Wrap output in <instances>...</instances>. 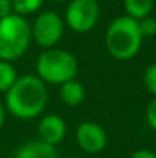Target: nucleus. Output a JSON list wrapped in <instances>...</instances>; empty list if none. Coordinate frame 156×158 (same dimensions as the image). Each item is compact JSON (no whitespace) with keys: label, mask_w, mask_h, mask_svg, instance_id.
<instances>
[{"label":"nucleus","mask_w":156,"mask_h":158,"mask_svg":"<svg viewBox=\"0 0 156 158\" xmlns=\"http://www.w3.org/2000/svg\"><path fill=\"white\" fill-rule=\"evenodd\" d=\"M48 88L37 75L18 77L5 94V109L18 120H34L43 115L48 106Z\"/></svg>","instance_id":"obj_1"},{"label":"nucleus","mask_w":156,"mask_h":158,"mask_svg":"<svg viewBox=\"0 0 156 158\" xmlns=\"http://www.w3.org/2000/svg\"><path fill=\"white\" fill-rule=\"evenodd\" d=\"M144 37L141 35L138 20L129 15H119L113 19L104 35L106 49L115 60L126 61L139 52Z\"/></svg>","instance_id":"obj_2"},{"label":"nucleus","mask_w":156,"mask_h":158,"mask_svg":"<svg viewBox=\"0 0 156 158\" xmlns=\"http://www.w3.org/2000/svg\"><path fill=\"white\" fill-rule=\"evenodd\" d=\"M35 72L43 83L60 86L61 83L77 77L78 61L69 51L55 46L45 49L38 55L35 61Z\"/></svg>","instance_id":"obj_3"},{"label":"nucleus","mask_w":156,"mask_h":158,"mask_svg":"<svg viewBox=\"0 0 156 158\" xmlns=\"http://www.w3.org/2000/svg\"><path fill=\"white\" fill-rule=\"evenodd\" d=\"M31 42V23L26 17L11 14L0 20V60L11 63L18 60Z\"/></svg>","instance_id":"obj_4"},{"label":"nucleus","mask_w":156,"mask_h":158,"mask_svg":"<svg viewBox=\"0 0 156 158\" xmlns=\"http://www.w3.org/2000/svg\"><path fill=\"white\" fill-rule=\"evenodd\" d=\"M98 0H69L64 11V25L77 34L90 32L100 22Z\"/></svg>","instance_id":"obj_5"},{"label":"nucleus","mask_w":156,"mask_h":158,"mask_svg":"<svg viewBox=\"0 0 156 158\" xmlns=\"http://www.w3.org/2000/svg\"><path fill=\"white\" fill-rule=\"evenodd\" d=\"M64 20L55 11H43L31 23V37L43 49L55 48L64 34Z\"/></svg>","instance_id":"obj_6"},{"label":"nucleus","mask_w":156,"mask_h":158,"mask_svg":"<svg viewBox=\"0 0 156 158\" xmlns=\"http://www.w3.org/2000/svg\"><path fill=\"white\" fill-rule=\"evenodd\" d=\"M78 148L86 154H100L107 146V132L97 121H83L75 131Z\"/></svg>","instance_id":"obj_7"},{"label":"nucleus","mask_w":156,"mask_h":158,"mask_svg":"<svg viewBox=\"0 0 156 158\" xmlns=\"http://www.w3.org/2000/svg\"><path fill=\"white\" fill-rule=\"evenodd\" d=\"M37 132H38V140L51 144V146H58L64 137H66V132H67V126H66V121L57 115V114H48V115H43L38 121V126H37Z\"/></svg>","instance_id":"obj_8"},{"label":"nucleus","mask_w":156,"mask_h":158,"mask_svg":"<svg viewBox=\"0 0 156 158\" xmlns=\"http://www.w3.org/2000/svg\"><path fill=\"white\" fill-rule=\"evenodd\" d=\"M12 158H58V151L57 146H51L42 140H32L18 146Z\"/></svg>","instance_id":"obj_9"},{"label":"nucleus","mask_w":156,"mask_h":158,"mask_svg":"<svg viewBox=\"0 0 156 158\" xmlns=\"http://www.w3.org/2000/svg\"><path fill=\"white\" fill-rule=\"evenodd\" d=\"M60 98L66 106L77 107L84 102L86 89L81 81H78L77 78H72L60 85Z\"/></svg>","instance_id":"obj_10"},{"label":"nucleus","mask_w":156,"mask_h":158,"mask_svg":"<svg viewBox=\"0 0 156 158\" xmlns=\"http://www.w3.org/2000/svg\"><path fill=\"white\" fill-rule=\"evenodd\" d=\"M153 6H155V0H124L126 15L138 22L149 17L153 11Z\"/></svg>","instance_id":"obj_11"},{"label":"nucleus","mask_w":156,"mask_h":158,"mask_svg":"<svg viewBox=\"0 0 156 158\" xmlns=\"http://www.w3.org/2000/svg\"><path fill=\"white\" fill-rule=\"evenodd\" d=\"M17 78L18 75L14 64L11 61L0 60V94H6Z\"/></svg>","instance_id":"obj_12"},{"label":"nucleus","mask_w":156,"mask_h":158,"mask_svg":"<svg viewBox=\"0 0 156 158\" xmlns=\"http://www.w3.org/2000/svg\"><path fill=\"white\" fill-rule=\"evenodd\" d=\"M46 0H11L12 3V12L22 17H28L31 14H35L42 9Z\"/></svg>","instance_id":"obj_13"},{"label":"nucleus","mask_w":156,"mask_h":158,"mask_svg":"<svg viewBox=\"0 0 156 158\" xmlns=\"http://www.w3.org/2000/svg\"><path fill=\"white\" fill-rule=\"evenodd\" d=\"M144 86L146 89L156 98V63L150 64L144 72Z\"/></svg>","instance_id":"obj_14"},{"label":"nucleus","mask_w":156,"mask_h":158,"mask_svg":"<svg viewBox=\"0 0 156 158\" xmlns=\"http://www.w3.org/2000/svg\"><path fill=\"white\" fill-rule=\"evenodd\" d=\"M139 25V31H141V35L146 39V37H153L156 35V19L149 15L142 20L138 22Z\"/></svg>","instance_id":"obj_15"},{"label":"nucleus","mask_w":156,"mask_h":158,"mask_svg":"<svg viewBox=\"0 0 156 158\" xmlns=\"http://www.w3.org/2000/svg\"><path fill=\"white\" fill-rule=\"evenodd\" d=\"M146 120H147V124L156 131V98H153L146 109Z\"/></svg>","instance_id":"obj_16"},{"label":"nucleus","mask_w":156,"mask_h":158,"mask_svg":"<svg viewBox=\"0 0 156 158\" xmlns=\"http://www.w3.org/2000/svg\"><path fill=\"white\" fill-rule=\"evenodd\" d=\"M14 14L12 12V3L11 0H0V20Z\"/></svg>","instance_id":"obj_17"},{"label":"nucleus","mask_w":156,"mask_h":158,"mask_svg":"<svg viewBox=\"0 0 156 158\" xmlns=\"http://www.w3.org/2000/svg\"><path fill=\"white\" fill-rule=\"evenodd\" d=\"M130 158H156V152L150 149H138L132 154Z\"/></svg>","instance_id":"obj_18"},{"label":"nucleus","mask_w":156,"mask_h":158,"mask_svg":"<svg viewBox=\"0 0 156 158\" xmlns=\"http://www.w3.org/2000/svg\"><path fill=\"white\" fill-rule=\"evenodd\" d=\"M5 121H6V109H5V105H3V103H0V131L3 129Z\"/></svg>","instance_id":"obj_19"},{"label":"nucleus","mask_w":156,"mask_h":158,"mask_svg":"<svg viewBox=\"0 0 156 158\" xmlns=\"http://www.w3.org/2000/svg\"><path fill=\"white\" fill-rule=\"evenodd\" d=\"M51 2H55V3H61V2H69V0H51Z\"/></svg>","instance_id":"obj_20"}]
</instances>
